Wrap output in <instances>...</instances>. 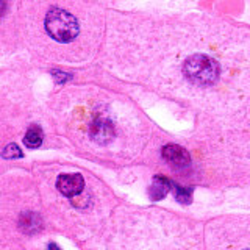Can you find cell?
<instances>
[{
    "label": "cell",
    "mask_w": 250,
    "mask_h": 250,
    "mask_svg": "<svg viewBox=\"0 0 250 250\" xmlns=\"http://www.w3.org/2000/svg\"><path fill=\"white\" fill-rule=\"evenodd\" d=\"M45 31L58 42H70L78 36V21L75 16L61 8H52L45 16Z\"/></svg>",
    "instance_id": "cell-1"
},
{
    "label": "cell",
    "mask_w": 250,
    "mask_h": 250,
    "mask_svg": "<svg viewBox=\"0 0 250 250\" xmlns=\"http://www.w3.org/2000/svg\"><path fill=\"white\" fill-rule=\"evenodd\" d=\"M183 72L189 80L200 86L214 84L219 78V64L207 55H192L183 64Z\"/></svg>",
    "instance_id": "cell-2"
},
{
    "label": "cell",
    "mask_w": 250,
    "mask_h": 250,
    "mask_svg": "<svg viewBox=\"0 0 250 250\" xmlns=\"http://www.w3.org/2000/svg\"><path fill=\"white\" fill-rule=\"evenodd\" d=\"M58 191L66 197H75L84 188V180L80 174H62L57 180Z\"/></svg>",
    "instance_id": "cell-3"
},
{
    "label": "cell",
    "mask_w": 250,
    "mask_h": 250,
    "mask_svg": "<svg viewBox=\"0 0 250 250\" xmlns=\"http://www.w3.org/2000/svg\"><path fill=\"white\" fill-rule=\"evenodd\" d=\"M91 138L99 144H106L114 138V127L105 117H97L91 124Z\"/></svg>",
    "instance_id": "cell-4"
},
{
    "label": "cell",
    "mask_w": 250,
    "mask_h": 250,
    "mask_svg": "<svg viewBox=\"0 0 250 250\" xmlns=\"http://www.w3.org/2000/svg\"><path fill=\"white\" fill-rule=\"evenodd\" d=\"M163 156L167 163H170L172 166L175 167H185L191 163V156L183 147L175 146V144H169L163 148Z\"/></svg>",
    "instance_id": "cell-5"
},
{
    "label": "cell",
    "mask_w": 250,
    "mask_h": 250,
    "mask_svg": "<svg viewBox=\"0 0 250 250\" xmlns=\"http://www.w3.org/2000/svg\"><path fill=\"white\" fill-rule=\"evenodd\" d=\"M19 229L27 234H33L42 229V221L36 213H23L19 217Z\"/></svg>",
    "instance_id": "cell-6"
},
{
    "label": "cell",
    "mask_w": 250,
    "mask_h": 250,
    "mask_svg": "<svg viewBox=\"0 0 250 250\" xmlns=\"http://www.w3.org/2000/svg\"><path fill=\"white\" fill-rule=\"evenodd\" d=\"M172 183L169 178L163 177V175H156L153 178V183L150 186V197L153 200H161L164 195H166L172 189Z\"/></svg>",
    "instance_id": "cell-7"
},
{
    "label": "cell",
    "mask_w": 250,
    "mask_h": 250,
    "mask_svg": "<svg viewBox=\"0 0 250 250\" xmlns=\"http://www.w3.org/2000/svg\"><path fill=\"white\" fill-rule=\"evenodd\" d=\"M42 139H44L42 130L39 128L38 125H31L28 131L25 133V136H23V144L28 148H38L42 144Z\"/></svg>",
    "instance_id": "cell-8"
},
{
    "label": "cell",
    "mask_w": 250,
    "mask_h": 250,
    "mask_svg": "<svg viewBox=\"0 0 250 250\" xmlns=\"http://www.w3.org/2000/svg\"><path fill=\"white\" fill-rule=\"evenodd\" d=\"M172 188L175 189V199L180 203H183V205L191 203V200H192V189H189V188H183V186H177V185H172Z\"/></svg>",
    "instance_id": "cell-9"
},
{
    "label": "cell",
    "mask_w": 250,
    "mask_h": 250,
    "mask_svg": "<svg viewBox=\"0 0 250 250\" xmlns=\"http://www.w3.org/2000/svg\"><path fill=\"white\" fill-rule=\"evenodd\" d=\"M2 156L5 160H18V158H22V150L18 144L10 143V144H6V147L2 150Z\"/></svg>",
    "instance_id": "cell-10"
},
{
    "label": "cell",
    "mask_w": 250,
    "mask_h": 250,
    "mask_svg": "<svg viewBox=\"0 0 250 250\" xmlns=\"http://www.w3.org/2000/svg\"><path fill=\"white\" fill-rule=\"evenodd\" d=\"M53 77L57 83H64L66 80H69L70 75L69 74H64V72H60V70H53Z\"/></svg>",
    "instance_id": "cell-11"
},
{
    "label": "cell",
    "mask_w": 250,
    "mask_h": 250,
    "mask_svg": "<svg viewBox=\"0 0 250 250\" xmlns=\"http://www.w3.org/2000/svg\"><path fill=\"white\" fill-rule=\"evenodd\" d=\"M6 10V0H0V16H2Z\"/></svg>",
    "instance_id": "cell-12"
},
{
    "label": "cell",
    "mask_w": 250,
    "mask_h": 250,
    "mask_svg": "<svg viewBox=\"0 0 250 250\" xmlns=\"http://www.w3.org/2000/svg\"><path fill=\"white\" fill-rule=\"evenodd\" d=\"M49 250H61V249L58 247V244H55V242H50V244H49Z\"/></svg>",
    "instance_id": "cell-13"
},
{
    "label": "cell",
    "mask_w": 250,
    "mask_h": 250,
    "mask_svg": "<svg viewBox=\"0 0 250 250\" xmlns=\"http://www.w3.org/2000/svg\"><path fill=\"white\" fill-rule=\"evenodd\" d=\"M247 250H250V249H247Z\"/></svg>",
    "instance_id": "cell-14"
}]
</instances>
